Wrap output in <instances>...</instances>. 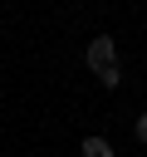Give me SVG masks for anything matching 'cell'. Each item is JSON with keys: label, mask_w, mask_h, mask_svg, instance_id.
Returning a JSON list of instances; mask_svg holds the SVG:
<instances>
[{"label": "cell", "mask_w": 147, "mask_h": 157, "mask_svg": "<svg viewBox=\"0 0 147 157\" xmlns=\"http://www.w3.org/2000/svg\"><path fill=\"white\" fill-rule=\"evenodd\" d=\"M137 137H142V142H147V113H142V118H137Z\"/></svg>", "instance_id": "obj_3"}, {"label": "cell", "mask_w": 147, "mask_h": 157, "mask_svg": "<svg viewBox=\"0 0 147 157\" xmlns=\"http://www.w3.org/2000/svg\"><path fill=\"white\" fill-rule=\"evenodd\" d=\"M83 157H113V147L103 137H83Z\"/></svg>", "instance_id": "obj_2"}, {"label": "cell", "mask_w": 147, "mask_h": 157, "mask_svg": "<svg viewBox=\"0 0 147 157\" xmlns=\"http://www.w3.org/2000/svg\"><path fill=\"white\" fill-rule=\"evenodd\" d=\"M88 69L98 74L103 88H118V83H123V74H118V44H113L108 34H98V39L88 44Z\"/></svg>", "instance_id": "obj_1"}]
</instances>
